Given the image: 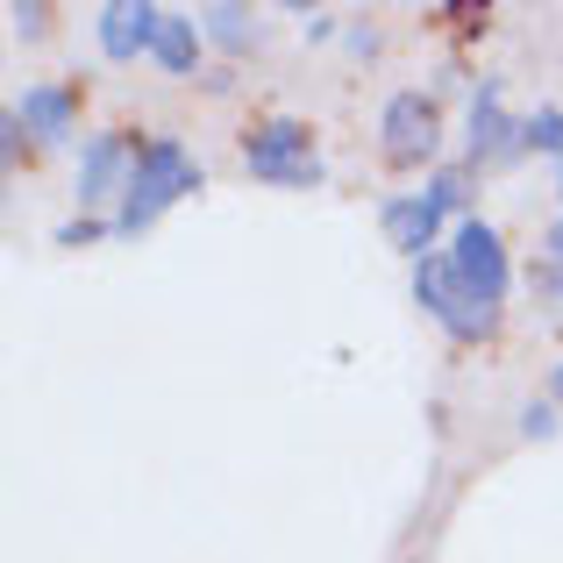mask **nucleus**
Instances as JSON below:
<instances>
[{
	"label": "nucleus",
	"instance_id": "f03ea898",
	"mask_svg": "<svg viewBox=\"0 0 563 563\" xmlns=\"http://www.w3.org/2000/svg\"><path fill=\"white\" fill-rule=\"evenodd\" d=\"M243 172L264 186H314L321 179V157H314V129L278 114V122H257L243 136Z\"/></svg>",
	"mask_w": 563,
	"mask_h": 563
},
{
	"label": "nucleus",
	"instance_id": "a211bd4d",
	"mask_svg": "<svg viewBox=\"0 0 563 563\" xmlns=\"http://www.w3.org/2000/svg\"><path fill=\"white\" fill-rule=\"evenodd\" d=\"M542 250H550V264H563V221H550V235H542Z\"/></svg>",
	"mask_w": 563,
	"mask_h": 563
},
{
	"label": "nucleus",
	"instance_id": "9b49d317",
	"mask_svg": "<svg viewBox=\"0 0 563 563\" xmlns=\"http://www.w3.org/2000/svg\"><path fill=\"white\" fill-rule=\"evenodd\" d=\"M200 43H207V29L192 22V14H172L165 8V29H157V65L172 71V79H192V65H200Z\"/></svg>",
	"mask_w": 563,
	"mask_h": 563
},
{
	"label": "nucleus",
	"instance_id": "20e7f679",
	"mask_svg": "<svg viewBox=\"0 0 563 563\" xmlns=\"http://www.w3.org/2000/svg\"><path fill=\"white\" fill-rule=\"evenodd\" d=\"M413 300H421L428 321H435V329H450L456 343H485V335L499 329L493 307H478L464 286H456L450 257H421V264H413Z\"/></svg>",
	"mask_w": 563,
	"mask_h": 563
},
{
	"label": "nucleus",
	"instance_id": "39448f33",
	"mask_svg": "<svg viewBox=\"0 0 563 563\" xmlns=\"http://www.w3.org/2000/svg\"><path fill=\"white\" fill-rule=\"evenodd\" d=\"M378 143H385V157L393 165H428V157L442 151V108L428 93H393L385 100V114H378Z\"/></svg>",
	"mask_w": 563,
	"mask_h": 563
},
{
	"label": "nucleus",
	"instance_id": "ddd939ff",
	"mask_svg": "<svg viewBox=\"0 0 563 563\" xmlns=\"http://www.w3.org/2000/svg\"><path fill=\"white\" fill-rule=\"evenodd\" d=\"M521 151H550V157H563V108H536L521 122Z\"/></svg>",
	"mask_w": 563,
	"mask_h": 563
},
{
	"label": "nucleus",
	"instance_id": "9d476101",
	"mask_svg": "<svg viewBox=\"0 0 563 563\" xmlns=\"http://www.w3.org/2000/svg\"><path fill=\"white\" fill-rule=\"evenodd\" d=\"M14 122H22V136L57 143V136H71V122H79V93H71L65 79H43V86H29V93H22Z\"/></svg>",
	"mask_w": 563,
	"mask_h": 563
},
{
	"label": "nucleus",
	"instance_id": "1a4fd4ad",
	"mask_svg": "<svg viewBox=\"0 0 563 563\" xmlns=\"http://www.w3.org/2000/svg\"><path fill=\"white\" fill-rule=\"evenodd\" d=\"M471 165H493V157H514L521 151V122H507V93H499V79L478 86V100H471V136H464Z\"/></svg>",
	"mask_w": 563,
	"mask_h": 563
},
{
	"label": "nucleus",
	"instance_id": "2eb2a0df",
	"mask_svg": "<svg viewBox=\"0 0 563 563\" xmlns=\"http://www.w3.org/2000/svg\"><path fill=\"white\" fill-rule=\"evenodd\" d=\"M536 292L550 300V314L563 321V264H536Z\"/></svg>",
	"mask_w": 563,
	"mask_h": 563
},
{
	"label": "nucleus",
	"instance_id": "f257e3e1",
	"mask_svg": "<svg viewBox=\"0 0 563 563\" xmlns=\"http://www.w3.org/2000/svg\"><path fill=\"white\" fill-rule=\"evenodd\" d=\"M186 192H200V165H192V151L179 136H151V143H136V179H129L122 192V207H114V235H136V229H151L157 214H165L172 200H186Z\"/></svg>",
	"mask_w": 563,
	"mask_h": 563
},
{
	"label": "nucleus",
	"instance_id": "f3484780",
	"mask_svg": "<svg viewBox=\"0 0 563 563\" xmlns=\"http://www.w3.org/2000/svg\"><path fill=\"white\" fill-rule=\"evenodd\" d=\"M8 14H14V29H22V36H36V29H43V8H36V0H29V8H22V0H14Z\"/></svg>",
	"mask_w": 563,
	"mask_h": 563
},
{
	"label": "nucleus",
	"instance_id": "6e6552de",
	"mask_svg": "<svg viewBox=\"0 0 563 563\" xmlns=\"http://www.w3.org/2000/svg\"><path fill=\"white\" fill-rule=\"evenodd\" d=\"M157 29H165V8H151V0H114V8H100V51H108L114 65L151 57Z\"/></svg>",
	"mask_w": 563,
	"mask_h": 563
},
{
	"label": "nucleus",
	"instance_id": "423d86ee",
	"mask_svg": "<svg viewBox=\"0 0 563 563\" xmlns=\"http://www.w3.org/2000/svg\"><path fill=\"white\" fill-rule=\"evenodd\" d=\"M129 179H136V143H129L122 129H100L79 157V207H108V200L122 207Z\"/></svg>",
	"mask_w": 563,
	"mask_h": 563
},
{
	"label": "nucleus",
	"instance_id": "dca6fc26",
	"mask_svg": "<svg viewBox=\"0 0 563 563\" xmlns=\"http://www.w3.org/2000/svg\"><path fill=\"white\" fill-rule=\"evenodd\" d=\"M521 428H528V435H542V442H550V435H556V407H521Z\"/></svg>",
	"mask_w": 563,
	"mask_h": 563
},
{
	"label": "nucleus",
	"instance_id": "0eeeda50",
	"mask_svg": "<svg viewBox=\"0 0 563 563\" xmlns=\"http://www.w3.org/2000/svg\"><path fill=\"white\" fill-rule=\"evenodd\" d=\"M442 214H450V207L435 200V192H399V200H385V214H378V229H385V243L399 250V257H435V235H442Z\"/></svg>",
	"mask_w": 563,
	"mask_h": 563
},
{
	"label": "nucleus",
	"instance_id": "aec40b11",
	"mask_svg": "<svg viewBox=\"0 0 563 563\" xmlns=\"http://www.w3.org/2000/svg\"><path fill=\"white\" fill-rule=\"evenodd\" d=\"M556 192H563V172H556Z\"/></svg>",
	"mask_w": 563,
	"mask_h": 563
},
{
	"label": "nucleus",
	"instance_id": "4468645a",
	"mask_svg": "<svg viewBox=\"0 0 563 563\" xmlns=\"http://www.w3.org/2000/svg\"><path fill=\"white\" fill-rule=\"evenodd\" d=\"M100 235H114V221L79 214V221H65V229H57V243H100Z\"/></svg>",
	"mask_w": 563,
	"mask_h": 563
},
{
	"label": "nucleus",
	"instance_id": "7ed1b4c3",
	"mask_svg": "<svg viewBox=\"0 0 563 563\" xmlns=\"http://www.w3.org/2000/svg\"><path fill=\"white\" fill-rule=\"evenodd\" d=\"M450 272H456V286H464L471 300L499 314V300H507V286H514V264H507V250H499V229H493V221H478V214L456 221V235H450Z\"/></svg>",
	"mask_w": 563,
	"mask_h": 563
},
{
	"label": "nucleus",
	"instance_id": "6ab92c4d",
	"mask_svg": "<svg viewBox=\"0 0 563 563\" xmlns=\"http://www.w3.org/2000/svg\"><path fill=\"white\" fill-rule=\"evenodd\" d=\"M550 393H556V407H563V364H556V372H550Z\"/></svg>",
	"mask_w": 563,
	"mask_h": 563
},
{
	"label": "nucleus",
	"instance_id": "f8f14e48",
	"mask_svg": "<svg viewBox=\"0 0 563 563\" xmlns=\"http://www.w3.org/2000/svg\"><path fill=\"white\" fill-rule=\"evenodd\" d=\"M200 29H207V36L221 43V51H243V43L257 36V22H250V8H229V0H221V8H207V14H200Z\"/></svg>",
	"mask_w": 563,
	"mask_h": 563
}]
</instances>
